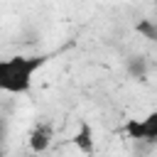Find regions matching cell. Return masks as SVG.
Wrapping results in <instances>:
<instances>
[{"instance_id": "6da1fadb", "label": "cell", "mask_w": 157, "mask_h": 157, "mask_svg": "<svg viewBox=\"0 0 157 157\" xmlns=\"http://www.w3.org/2000/svg\"><path fill=\"white\" fill-rule=\"evenodd\" d=\"M44 54H7L0 56V93L27 96L34 86V76L44 69Z\"/></svg>"}, {"instance_id": "7a4b0ae2", "label": "cell", "mask_w": 157, "mask_h": 157, "mask_svg": "<svg viewBox=\"0 0 157 157\" xmlns=\"http://www.w3.org/2000/svg\"><path fill=\"white\" fill-rule=\"evenodd\" d=\"M123 135L135 142H155L157 140V110H150L142 118H128L123 123Z\"/></svg>"}, {"instance_id": "3957f363", "label": "cell", "mask_w": 157, "mask_h": 157, "mask_svg": "<svg viewBox=\"0 0 157 157\" xmlns=\"http://www.w3.org/2000/svg\"><path fill=\"white\" fill-rule=\"evenodd\" d=\"M54 137H56V132H54V123H52V120H37V123L29 128V132H27L29 152H34V155H44V152L54 145Z\"/></svg>"}, {"instance_id": "277c9868", "label": "cell", "mask_w": 157, "mask_h": 157, "mask_svg": "<svg viewBox=\"0 0 157 157\" xmlns=\"http://www.w3.org/2000/svg\"><path fill=\"white\" fill-rule=\"evenodd\" d=\"M69 142H71L74 150H78V155L93 157L96 155V132H93V125L88 120H78V125H76L74 135L69 137Z\"/></svg>"}, {"instance_id": "5b68a950", "label": "cell", "mask_w": 157, "mask_h": 157, "mask_svg": "<svg viewBox=\"0 0 157 157\" xmlns=\"http://www.w3.org/2000/svg\"><path fill=\"white\" fill-rule=\"evenodd\" d=\"M0 157H2V150H0Z\"/></svg>"}]
</instances>
